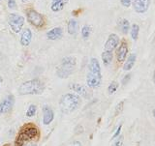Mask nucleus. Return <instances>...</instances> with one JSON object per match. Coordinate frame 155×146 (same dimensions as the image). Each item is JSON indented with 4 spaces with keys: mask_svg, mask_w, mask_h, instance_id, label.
<instances>
[{
    "mask_svg": "<svg viewBox=\"0 0 155 146\" xmlns=\"http://www.w3.org/2000/svg\"><path fill=\"white\" fill-rule=\"evenodd\" d=\"M102 82L101 67L97 58H91L86 76V84L90 88H98Z\"/></svg>",
    "mask_w": 155,
    "mask_h": 146,
    "instance_id": "1",
    "label": "nucleus"
},
{
    "mask_svg": "<svg viewBox=\"0 0 155 146\" xmlns=\"http://www.w3.org/2000/svg\"><path fill=\"white\" fill-rule=\"evenodd\" d=\"M81 100L76 93H67L63 95L60 99L59 105L63 113H71L80 108Z\"/></svg>",
    "mask_w": 155,
    "mask_h": 146,
    "instance_id": "2",
    "label": "nucleus"
},
{
    "mask_svg": "<svg viewBox=\"0 0 155 146\" xmlns=\"http://www.w3.org/2000/svg\"><path fill=\"white\" fill-rule=\"evenodd\" d=\"M45 90V83L40 79H33L23 82L19 86L18 93L21 95H40Z\"/></svg>",
    "mask_w": 155,
    "mask_h": 146,
    "instance_id": "3",
    "label": "nucleus"
},
{
    "mask_svg": "<svg viewBox=\"0 0 155 146\" xmlns=\"http://www.w3.org/2000/svg\"><path fill=\"white\" fill-rule=\"evenodd\" d=\"M76 64L77 61L74 56H67L63 58L61 60V64L56 72L58 77H60V79L69 77L75 72Z\"/></svg>",
    "mask_w": 155,
    "mask_h": 146,
    "instance_id": "4",
    "label": "nucleus"
},
{
    "mask_svg": "<svg viewBox=\"0 0 155 146\" xmlns=\"http://www.w3.org/2000/svg\"><path fill=\"white\" fill-rule=\"evenodd\" d=\"M24 18L22 16L16 13L10 14L8 18V23L10 27L15 33H19L22 30V27L24 25Z\"/></svg>",
    "mask_w": 155,
    "mask_h": 146,
    "instance_id": "5",
    "label": "nucleus"
},
{
    "mask_svg": "<svg viewBox=\"0 0 155 146\" xmlns=\"http://www.w3.org/2000/svg\"><path fill=\"white\" fill-rule=\"evenodd\" d=\"M26 17L28 22H30L33 26H35L37 28H41L45 24V19H44L43 16L34 9L28 10L26 12Z\"/></svg>",
    "mask_w": 155,
    "mask_h": 146,
    "instance_id": "6",
    "label": "nucleus"
},
{
    "mask_svg": "<svg viewBox=\"0 0 155 146\" xmlns=\"http://www.w3.org/2000/svg\"><path fill=\"white\" fill-rule=\"evenodd\" d=\"M22 137L26 139V141H30L32 139H36L39 138L40 133H39V130L36 126H34L32 124H27L25 126H23L21 128V132H19Z\"/></svg>",
    "mask_w": 155,
    "mask_h": 146,
    "instance_id": "7",
    "label": "nucleus"
},
{
    "mask_svg": "<svg viewBox=\"0 0 155 146\" xmlns=\"http://www.w3.org/2000/svg\"><path fill=\"white\" fill-rule=\"evenodd\" d=\"M134 10L139 14L145 13L148 10L150 0H131Z\"/></svg>",
    "mask_w": 155,
    "mask_h": 146,
    "instance_id": "8",
    "label": "nucleus"
},
{
    "mask_svg": "<svg viewBox=\"0 0 155 146\" xmlns=\"http://www.w3.org/2000/svg\"><path fill=\"white\" fill-rule=\"evenodd\" d=\"M2 106V114H7L11 112V110L14 108L15 105V96L14 95H8L6 98L3 99L0 102Z\"/></svg>",
    "mask_w": 155,
    "mask_h": 146,
    "instance_id": "9",
    "label": "nucleus"
},
{
    "mask_svg": "<svg viewBox=\"0 0 155 146\" xmlns=\"http://www.w3.org/2000/svg\"><path fill=\"white\" fill-rule=\"evenodd\" d=\"M119 44V38L116 34H110L109 36L108 40L105 43V50L106 51H111L113 52L114 50H115L116 47Z\"/></svg>",
    "mask_w": 155,
    "mask_h": 146,
    "instance_id": "10",
    "label": "nucleus"
},
{
    "mask_svg": "<svg viewBox=\"0 0 155 146\" xmlns=\"http://www.w3.org/2000/svg\"><path fill=\"white\" fill-rule=\"evenodd\" d=\"M42 111H43V124L50 125L53 121V119H54L53 109L48 105H44Z\"/></svg>",
    "mask_w": 155,
    "mask_h": 146,
    "instance_id": "11",
    "label": "nucleus"
},
{
    "mask_svg": "<svg viewBox=\"0 0 155 146\" xmlns=\"http://www.w3.org/2000/svg\"><path fill=\"white\" fill-rule=\"evenodd\" d=\"M70 89L72 91L76 92L77 95L82 96L85 99H88L89 97H90V92L87 90V88H86L85 86L81 85V84H79V83H72L70 85Z\"/></svg>",
    "mask_w": 155,
    "mask_h": 146,
    "instance_id": "12",
    "label": "nucleus"
},
{
    "mask_svg": "<svg viewBox=\"0 0 155 146\" xmlns=\"http://www.w3.org/2000/svg\"><path fill=\"white\" fill-rule=\"evenodd\" d=\"M32 40V32L29 28H25L21 30V39H19V42H21V45L23 47H28L30 45Z\"/></svg>",
    "mask_w": 155,
    "mask_h": 146,
    "instance_id": "13",
    "label": "nucleus"
},
{
    "mask_svg": "<svg viewBox=\"0 0 155 146\" xmlns=\"http://www.w3.org/2000/svg\"><path fill=\"white\" fill-rule=\"evenodd\" d=\"M127 53H128L127 43L122 42L121 43V45L118 47L117 51H116V58H117V61L119 63L124 62V60L126 59V56H127Z\"/></svg>",
    "mask_w": 155,
    "mask_h": 146,
    "instance_id": "14",
    "label": "nucleus"
},
{
    "mask_svg": "<svg viewBox=\"0 0 155 146\" xmlns=\"http://www.w3.org/2000/svg\"><path fill=\"white\" fill-rule=\"evenodd\" d=\"M62 35H63V30L61 27H54L47 32V38L48 40H51V41L60 39Z\"/></svg>",
    "mask_w": 155,
    "mask_h": 146,
    "instance_id": "15",
    "label": "nucleus"
},
{
    "mask_svg": "<svg viewBox=\"0 0 155 146\" xmlns=\"http://www.w3.org/2000/svg\"><path fill=\"white\" fill-rule=\"evenodd\" d=\"M68 3H69V0H52L51 9L54 13L60 12L65 7V5H67Z\"/></svg>",
    "mask_w": 155,
    "mask_h": 146,
    "instance_id": "16",
    "label": "nucleus"
},
{
    "mask_svg": "<svg viewBox=\"0 0 155 146\" xmlns=\"http://www.w3.org/2000/svg\"><path fill=\"white\" fill-rule=\"evenodd\" d=\"M67 31L70 35H76L79 31V22L74 18L70 19L67 25Z\"/></svg>",
    "mask_w": 155,
    "mask_h": 146,
    "instance_id": "17",
    "label": "nucleus"
},
{
    "mask_svg": "<svg viewBox=\"0 0 155 146\" xmlns=\"http://www.w3.org/2000/svg\"><path fill=\"white\" fill-rule=\"evenodd\" d=\"M135 62H136V54L135 53H132L130 54L127 58V60L124 63V66H123V70L124 71H130L135 65Z\"/></svg>",
    "mask_w": 155,
    "mask_h": 146,
    "instance_id": "18",
    "label": "nucleus"
},
{
    "mask_svg": "<svg viewBox=\"0 0 155 146\" xmlns=\"http://www.w3.org/2000/svg\"><path fill=\"white\" fill-rule=\"evenodd\" d=\"M113 52L111 51H104L102 53V60H103V63L105 66H109L111 61H113Z\"/></svg>",
    "mask_w": 155,
    "mask_h": 146,
    "instance_id": "19",
    "label": "nucleus"
},
{
    "mask_svg": "<svg viewBox=\"0 0 155 146\" xmlns=\"http://www.w3.org/2000/svg\"><path fill=\"white\" fill-rule=\"evenodd\" d=\"M119 26H120V29L121 31H122L123 34H127L128 31H129V28H130V24H129V21L127 19H121L120 22H119Z\"/></svg>",
    "mask_w": 155,
    "mask_h": 146,
    "instance_id": "20",
    "label": "nucleus"
},
{
    "mask_svg": "<svg viewBox=\"0 0 155 146\" xmlns=\"http://www.w3.org/2000/svg\"><path fill=\"white\" fill-rule=\"evenodd\" d=\"M139 33H140V26L138 24H133L132 25V29H131V37L134 41H137L138 40V37H139Z\"/></svg>",
    "mask_w": 155,
    "mask_h": 146,
    "instance_id": "21",
    "label": "nucleus"
},
{
    "mask_svg": "<svg viewBox=\"0 0 155 146\" xmlns=\"http://www.w3.org/2000/svg\"><path fill=\"white\" fill-rule=\"evenodd\" d=\"M90 33H91V27L89 25H84L81 29V36L84 40H87L90 36Z\"/></svg>",
    "mask_w": 155,
    "mask_h": 146,
    "instance_id": "22",
    "label": "nucleus"
},
{
    "mask_svg": "<svg viewBox=\"0 0 155 146\" xmlns=\"http://www.w3.org/2000/svg\"><path fill=\"white\" fill-rule=\"evenodd\" d=\"M36 111H37L36 105L31 104L30 105L28 106V109L26 110V116H27V117H33V116L36 114Z\"/></svg>",
    "mask_w": 155,
    "mask_h": 146,
    "instance_id": "23",
    "label": "nucleus"
},
{
    "mask_svg": "<svg viewBox=\"0 0 155 146\" xmlns=\"http://www.w3.org/2000/svg\"><path fill=\"white\" fill-rule=\"evenodd\" d=\"M26 142H27L26 139L24 138L21 134H18L16 139H15V146H24Z\"/></svg>",
    "mask_w": 155,
    "mask_h": 146,
    "instance_id": "24",
    "label": "nucleus"
},
{
    "mask_svg": "<svg viewBox=\"0 0 155 146\" xmlns=\"http://www.w3.org/2000/svg\"><path fill=\"white\" fill-rule=\"evenodd\" d=\"M118 88V83L116 81H113V82H110V84L109 85L108 87V92H109V94H114V92L117 90Z\"/></svg>",
    "mask_w": 155,
    "mask_h": 146,
    "instance_id": "25",
    "label": "nucleus"
},
{
    "mask_svg": "<svg viewBox=\"0 0 155 146\" xmlns=\"http://www.w3.org/2000/svg\"><path fill=\"white\" fill-rule=\"evenodd\" d=\"M123 105L124 103L123 102H120V103L116 105V109H115V115H118L119 113H121V111L123 110Z\"/></svg>",
    "mask_w": 155,
    "mask_h": 146,
    "instance_id": "26",
    "label": "nucleus"
},
{
    "mask_svg": "<svg viewBox=\"0 0 155 146\" xmlns=\"http://www.w3.org/2000/svg\"><path fill=\"white\" fill-rule=\"evenodd\" d=\"M8 7L10 9H16L17 8L16 0H8Z\"/></svg>",
    "mask_w": 155,
    "mask_h": 146,
    "instance_id": "27",
    "label": "nucleus"
},
{
    "mask_svg": "<svg viewBox=\"0 0 155 146\" xmlns=\"http://www.w3.org/2000/svg\"><path fill=\"white\" fill-rule=\"evenodd\" d=\"M120 3L123 7H126V8L131 6V0H120Z\"/></svg>",
    "mask_w": 155,
    "mask_h": 146,
    "instance_id": "28",
    "label": "nucleus"
},
{
    "mask_svg": "<svg viewBox=\"0 0 155 146\" xmlns=\"http://www.w3.org/2000/svg\"><path fill=\"white\" fill-rule=\"evenodd\" d=\"M130 79H131V75H130V74L126 75V76H125L123 77L122 81H121V83H122V85H125V84H127V83H128V81L130 80Z\"/></svg>",
    "mask_w": 155,
    "mask_h": 146,
    "instance_id": "29",
    "label": "nucleus"
},
{
    "mask_svg": "<svg viewBox=\"0 0 155 146\" xmlns=\"http://www.w3.org/2000/svg\"><path fill=\"white\" fill-rule=\"evenodd\" d=\"M123 143V137H119L117 139H116V141L114 143L113 146H121Z\"/></svg>",
    "mask_w": 155,
    "mask_h": 146,
    "instance_id": "30",
    "label": "nucleus"
},
{
    "mask_svg": "<svg viewBox=\"0 0 155 146\" xmlns=\"http://www.w3.org/2000/svg\"><path fill=\"white\" fill-rule=\"evenodd\" d=\"M121 128H122V125H119V126H118V128H117V130L115 131L114 135H113V139H114L115 138H117L118 135H119V134H120V131H121Z\"/></svg>",
    "mask_w": 155,
    "mask_h": 146,
    "instance_id": "31",
    "label": "nucleus"
},
{
    "mask_svg": "<svg viewBox=\"0 0 155 146\" xmlns=\"http://www.w3.org/2000/svg\"><path fill=\"white\" fill-rule=\"evenodd\" d=\"M69 146H82V145H81V143L80 141H78V140H76V141L72 142Z\"/></svg>",
    "mask_w": 155,
    "mask_h": 146,
    "instance_id": "32",
    "label": "nucleus"
},
{
    "mask_svg": "<svg viewBox=\"0 0 155 146\" xmlns=\"http://www.w3.org/2000/svg\"><path fill=\"white\" fill-rule=\"evenodd\" d=\"M24 146H38L36 143H33V142H28L26 145H24Z\"/></svg>",
    "mask_w": 155,
    "mask_h": 146,
    "instance_id": "33",
    "label": "nucleus"
},
{
    "mask_svg": "<svg viewBox=\"0 0 155 146\" xmlns=\"http://www.w3.org/2000/svg\"><path fill=\"white\" fill-rule=\"evenodd\" d=\"M2 82H3V77L0 76V87H1V85H2Z\"/></svg>",
    "mask_w": 155,
    "mask_h": 146,
    "instance_id": "34",
    "label": "nucleus"
},
{
    "mask_svg": "<svg viewBox=\"0 0 155 146\" xmlns=\"http://www.w3.org/2000/svg\"><path fill=\"white\" fill-rule=\"evenodd\" d=\"M0 114H2V106H1V104H0Z\"/></svg>",
    "mask_w": 155,
    "mask_h": 146,
    "instance_id": "35",
    "label": "nucleus"
},
{
    "mask_svg": "<svg viewBox=\"0 0 155 146\" xmlns=\"http://www.w3.org/2000/svg\"><path fill=\"white\" fill-rule=\"evenodd\" d=\"M152 113H153V116H154V118H155V109L152 110Z\"/></svg>",
    "mask_w": 155,
    "mask_h": 146,
    "instance_id": "36",
    "label": "nucleus"
},
{
    "mask_svg": "<svg viewBox=\"0 0 155 146\" xmlns=\"http://www.w3.org/2000/svg\"><path fill=\"white\" fill-rule=\"evenodd\" d=\"M153 81L155 82V72H154V76H153Z\"/></svg>",
    "mask_w": 155,
    "mask_h": 146,
    "instance_id": "37",
    "label": "nucleus"
},
{
    "mask_svg": "<svg viewBox=\"0 0 155 146\" xmlns=\"http://www.w3.org/2000/svg\"><path fill=\"white\" fill-rule=\"evenodd\" d=\"M21 1H22V2H27L28 0H21Z\"/></svg>",
    "mask_w": 155,
    "mask_h": 146,
    "instance_id": "38",
    "label": "nucleus"
},
{
    "mask_svg": "<svg viewBox=\"0 0 155 146\" xmlns=\"http://www.w3.org/2000/svg\"><path fill=\"white\" fill-rule=\"evenodd\" d=\"M4 146H11V145H10V144H5Z\"/></svg>",
    "mask_w": 155,
    "mask_h": 146,
    "instance_id": "39",
    "label": "nucleus"
}]
</instances>
